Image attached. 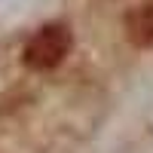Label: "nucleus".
Listing matches in <instances>:
<instances>
[{
	"instance_id": "2",
	"label": "nucleus",
	"mask_w": 153,
	"mask_h": 153,
	"mask_svg": "<svg viewBox=\"0 0 153 153\" xmlns=\"http://www.w3.org/2000/svg\"><path fill=\"white\" fill-rule=\"evenodd\" d=\"M126 34L135 46H150L153 43V0L144 6H138L135 12H129L126 19Z\"/></svg>"
},
{
	"instance_id": "1",
	"label": "nucleus",
	"mask_w": 153,
	"mask_h": 153,
	"mask_svg": "<svg viewBox=\"0 0 153 153\" xmlns=\"http://www.w3.org/2000/svg\"><path fill=\"white\" fill-rule=\"evenodd\" d=\"M71 31L65 25H46L40 34H34V40L25 46V65L34 71H52L71 52Z\"/></svg>"
}]
</instances>
